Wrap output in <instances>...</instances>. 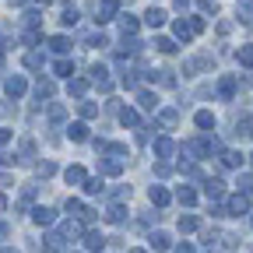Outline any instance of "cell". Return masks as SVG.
Returning a JSON list of instances; mask_svg holds the SVG:
<instances>
[{
	"mask_svg": "<svg viewBox=\"0 0 253 253\" xmlns=\"http://www.w3.org/2000/svg\"><path fill=\"white\" fill-rule=\"evenodd\" d=\"M116 14H120V0H102V4H95V21L99 25L113 21Z\"/></svg>",
	"mask_w": 253,
	"mask_h": 253,
	"instance_id": "cell-1",
	"label": "cell"
},
{
	"mask_svg": "<svg viewBox=\"0 0 253 253\" xmlns=\"http://www.w3.org/2000/svg\"><path fill=\"white\" fill-rule=\"evenodd\" d=\"M225 211L236 214V218H239V214H250V194H232L229 204H225Z\"/></svg>",
	"mask_w": 253,
	"mask_h": 253,
	"instance_id": "cell-2",
	"label": "cell"
},
{
	"mask_svg": "<svg viewBox=\"0 0 253 253\" xmlns=\"http://www.w3.org/2000/svg\"><path fill=\"white\" fill-rule=\"evenodd\" d=\"M25 88H28V84H25V78H21V74H14V78H7V81H4V91L11 95V99H21Z\"/></svg>",
	"mask_w": 253,
	"mask_h": 253,
	"instance_id": "cell-3",
	"label": "cell"
},
{
	"mask_svg": "<svg viewBox=\"0 0 253 253\" xmlns=\"http://www.w3.org/2000/svg\"><path fill=\"white\" fill-rule=\"evenodd\" d=\"M172 32H176V39H183V42H190V39L197 36V32H194V21H186V18H179V21L172 25Z\"/></svg>",
	"mask_w": 253,
	"mask_h": 253,
	"instance_id": "cell-4",
	"label": "cell"
},
{
	"mask_svg": "<svg viewBox=\"0 0 253 253\" xmlns=\"http://www.w3.org/2000/svg\"><path fill=\"white\" fill-rule=\"evenodd\" d=\"M81 42H84L88 49H102V46H109V36H102V32H84Z\"/></svg>",
	"mask_w": 253,
	"mask_h": 253,
	"instance_id": "cell-5",
	"label": "cell"
},
{
	"mask_svg": "<svg viewBox=\"0 0 253 253\" xmlns=\"http://www.w3.org/2000/svg\"><path fill=\"white\" fill-rule=\"evenodd\" d=\"M236 91H239V81H236L232 74H225V78L218 81V95H221V99H232Z\"/></svg>",
	"mask_w": 253,
	"mask_h": 253,
	"instance_id": "cell-6",
	"label": "cell"
},
{
	"mask_svg": "<svg viewBox=\"0 0 253 253\" xmlns=\"http://www.w3.org/2000/svg\"><path fill=\"white\" fill-rule=\"evenodd\" d=\"M166 18H169V14H166L162 7H148V11H144V25H151V28H162Z\"/></svg>",
	"mask_w": 253,
	"mask_h": 253,
	"instance_id": "cell-7",
	"label": "cell"
},
{
	"mask_svg": "<svg viewBox=\"0 0 253 253\" xmlns=\"http://www.w3.org/2000/svg\"><path fill=\"white\" fill-rule=\"evenodd\" d=\"M84 250H88V253H102V250H106L102 232H84Z\"/></svg>",
	"mask_w": 253,
	"mask_h": 253,
	"instance_id": "cell-8",
	"label": "cell"
},
{
	"mask_svg": "<svg viewBox=\"0 0 253 253\" xmlns=\"http://www.w3.org/2000/svg\"><path fill=\"white\" fill-rule=\"evenodd\" d=\"M81 225H84L81 218H78V221H74V218H71V221H63V225H60V236H63V239H78V236L84 232Z\"/></svg>",
	"mask_w": 253,
	"mask_h": 253,
	"instance_id": "cell-9",
	"label": "cell"
},
{
	"mask_svg": "<svg viewBox=\"0 0 253 253\" xmlns=\"http://www.w3.org/2000/svg\"><path fill=\"white\" fill-rule=\"evenodd\" d=\"M91 81L99 84L102 91H109V88H113V81H109V71H106V67H99V63L91 67Z\"/></svg>",
	"mask_w": 253,
	"mask_h": 253,
	"instance_id": "cell-10",
	"label": "cell"
},
{
	"mask_svg": "<svg viewBox=\"0 0 253 253\" xmlns=\"http://www.w3.org/2000/svg\"><path fill=\"white\" fill-rule=\"evenodd\" d=\"M148 243H151V250H155V253H166V250L172 246L169 232H151V239H148Z\"/></svg>",
	"mask_w": 253,
	"mask_h": 253,
	"instance_id": "cell-11",
	"label": "cell"
},
{
	"mask_svg": "<svg viewBox=\"0 0 253 253\" xmlns=\"http://www.w3.org/2000/svg\"><path fill=\"white\" fill-rule=\"evenodd\" d=\"M81 186H84V194H88V197H99V194H106V183H102V176H91V179H84Z\"/></svg>",
	"mask_w": 253,
	"mask_h": 253,
	"instance_id": "cell-12",
	"label": "cell"
},
{
	"mask_svg": "<svg viewBox=\"0 0 253 253\" xmlns=\"http://www.w3.org/2000/svg\"><path fill=\"white\" fill-rule=\"evenodd\" d=\"M53 218H56L53 208H36L32 211V221H36V225H53Z\"/></svg>",
	"mask_w": 253,
	"mask_h": 253,
	"instance_id": "cell-13",
	"label": "cell"
},
{
	"mask_svg": "<svg viewBox=\"0 0 253 253\" xmlns=\"http://www.w3.org/2000/svg\"><path fill=\"white\" fill-rule=\"evenodd\" d=\"M172 151H176L172 137H155V155H158V158H169Z\"/></svg>",
	"mask_w": 253,
	"mask_h": 253,
	"instance_id": "cell-14",
	"label": "cell"
},
{
	"mask_svg": "<svg viewBox=\"0 0 253 253\" xmlns=\"http://www.w3.org/2000/svg\"><path fill=\"white\" fill-rule=\"evenodd\" d=\"M197 151H201V155H218L221 144H218V137H201V141H197Z\"/></svg>",
	"mask_w": 253,
	"mask_h": 253,
	"instance_id": "cell-15",
	"label": "cell"
},
{
	"mask_svg": "<svg viewBox=\"0 0 253 253\" xmlns=\"http://www.w3.org/2000/svg\"><path fill=\"white\" fill-rule=\"evenodd\" d=\"M176 123H179V113H176V109H162V113H158V126H166V130H172Z\"/></svg>",
	"mask_w": 253,
	"mask_h": 253,
	"instance_id": "cell-16",
	"label": "cell"
},
{
	"mask_svg": "<svg viewBox=\"0 0 253 253\" xmlns=\"http://www.w3.org/2000/svg\"><path fill=\"white\" fill-rule=\"evenodd\" d=\"M99 169H102L106 176H120V172H123V162H120V158H102Z\"/></svg>",
	"mask_w": 253,
	"mask_h": 253,
	"instance_id": "cell-17",
	"label": "cell"
},
{
	"mask_svg": "<svg viewBox=\"0 0 253 253\" xmlns=\"http://www.w3.org/2000/svg\"><path fill=\"white\" fill-rule=\"evenodd\" d=\"M204 67H211V56H194V60H186V74H197V71H204Z\"/></svg>",
	"mask_w": 253,
	"mask_h": 253,
	"instance_id": "cell-18",
	"label": "cell"
},
{
	"mask_svg": "<svg viewBox=\"0 0 253 253\" xmlns=\"http://www.w3.org/2000/svg\"><path fill=\"white\" fill-rule=\"evenodd\" d=\"M169 201H172V197H169L166 186H151V204H155V208H166Z\"/></svg>",
	"mask_w": 253,
	"mask_h": 253,
	"instance_id": "cell-19",
	"label": "cell"
},
{
	"mask_svg": "<svg viewBox=\"0 0 253 253\" xmlns=\"http://www.w3.org/2000/svg\"><path fill=\"white\" fill-rule=\"evenodd\" d=\"M120 32L123 36H137V18L134 14H120Z\"/></svg>",
	"mask_w": 253,
	"mask_h": 253,
	"instance_id": "cell-20",
	"label": "cell"
},
{
	"mask_svg": "<svg viewBox=\"0 0 253 253\" xmlns=\"http://www.w3.org/2000/svg\"><path fill=\"white\" fill-rule=\"evenodd\" d=\"M123 218H126V208H123V204H109L106 221H113V225H123Z\"/></svg>",
	"mask_w": 253,
	"mask_h": 253,
	"instance_id": "cell-21",
	"label": "cell"
},
{
	"mask_svg": "<svg viewBox=\"0 0 253 253\" xmlns=\"http://www.w3.org/2000/svg\"><path fill=\"white\" fill-rule=\"evenodd\" d=\"M36 158V141L32 137H21V155H18V162H32Z\"/></svg>",
	"mask_w": 253,
	"mask_h": 253,
	"instance_id": "cell-22",
	"label": "cell"
},
{
	"mask_svg": "<svg viewBox=\"0 0 253 253\" xmlns=\"http://www.w3.org/2000/svg\"><path fill=\"white\" fill-rule=\"evenodd\" d=\"M84 91H88V78H71V84H67V95H74V99H81Z\"/></svg>",
	"mask_w": 253,
	"mask_h": 253,
	"instance_id": "cell-23",
	"label": "cell"
},
{
	"mask_svg": "<svg viewBox=\"0 0 253 253\" xmlns=\"http://www.w3.org/2000/svg\"><path fill=\"white\" fill-rule=\"evenodd\" d=\"M63 179H67L71 186H81V183H84L88 176H84V169H81V166H71L67 172H63Z\"/></svg>",
	"mask_w": 253,
	"mask_h": 253,
	"instance_id": "cell-24",
	"label": "cell"
},
{
	"mask_svg": "<svg viewBox=\"0 0 253 253\" xmlns=\"http://www.w3.org/2000/svg\"><path fill=\"white\" fill-rule=\"evenodd\" d=\"M208 197L221 201V197H225V183H221V179H208Z\"/></svg>",
	"mask_w": 253,
	"mask_h": 253,
	"instance_id": "cell-25",
	"label": "cell"
},
{
	"mask_svg": "<svg viewBox=\"0 0 253 253\" xmlns=\"http://www.w3.org/2000/svg\"><path fill=\"white\" fill-rule=\"evenodd\" d=\"M42 243H46V246H42V253H60V250H63V236H56V232H53V236H46Z\"/></svg>",
	"mask_w": 253,
	"mask_h": 253,
	"instance_id": "cell-26",
	"label": "cell"
},
{
	"mask_svg": "<svg viewBox=\"0 0 253 253\" xmlns=\"http://www.w3.org/2000/svg\"><path fill=\"white\" fill-rule=\"evenodd\" d=\"M67 137H71V141H88V126H84V123H71V126H67Z\"/></svg>",
	"mask_w": 253,
	"mask_h": 253,
	"instance_id": "cell-27",
	"label": "cell"
},
{
	"mask_svg": "<svg viewBox=\"0 0 253 253\" xmlns=\"http://www.w3.org/2000/svg\"><path fill=\"white\" fill-rule=\"evenodd\" d=\"M120 123H123V126H141L137 109H120Z\"/></svg>",
	"mask_w": 253,
	"mask_h": 253,
	"instance_id": "cell-28",
	"label": "cell"
},
{
	"mask_svg": "<svg viewBox=\"0 0 253 253\" xmlns=\"http://www.w3.org/2000/svg\"><path fill=\"white\" fill-rule=\"evenodd\" d=\"M42 63H46V56H42L39 49H32V53H25V67H32V71H39Z\"/></svg>",
	"mask_w": 253,
	"mask_h": 253,
	"instance_id": "cell-29",
	"label": "cell"
},
{
	"mask_svg": "<svg viewBox=\"0 0 253 253\" xmlns=\"http://www.w3.org/2000/svg\"><path fill=\"white\" fill-rule=\"evenodd\" d=\"M53 74H56V78H71V74H74V63H71V60H56V63H53Z\"/></svg>",
	"mask_w": 253,
	"mask_h": 253,
	"instance_id": "cell-30",
	"label": "cell"
},
{
	"mask_svg": "<svg viewBox=\"0 0 253 253\" xmlns=\"http://www.w3.org/2000/svg\"><path fill=\"white\" fill-rule=\"evenodd\" d=\"M53 91H56V84H53V81H42V78L36 81V95H39V102H42V99H49Z\"/></svg>",
	"mask_w": 253,
	"mask_h": 253,
	"instance_id": "cell-31",
	"label": "cell"
},
{
	"mask_svg": "<svg viewBox=\"0 0 253 253\" xmlns=\"http://www.w3.org/2000/svg\"><path fill=\"white\" fill-rule=\"evenodd\" d=\"M221 162H225L229 169H239L243 166V155L239 151H221Z\"/></svg>",
	"mask_w": 253,
	"mask_h": 253,
	"instance_id": "cell-32",
	"label": "cell"
},
{
	"mask_svg": "<svg viewBox=\"0 0 253 253\" xmlns=\"http://www.w3.org/2000/svg\"><path fill=\"white\" fill-rule=\"evenodd\" d=\"M176 197H179V204H186V208H194V204H197V194H194L190 186H179V194H176Z\"/></svg>",
	"mask_w": 253,
	"mask_h": 253,
	"instance_id": "cell-33",
	"label": "cell"
},
{
	"mask_svg": "<svg viewBox=\"0 0 253 253\" xmlns=\"http://www.w3.org/2000/svg\"><path fill=\"white\" fill-rule=\"evenodd\" d=\"M49 46H53V53H67V49H71V39H67V36H53Z\"/></svg>",
	"mask_w": 253,
	"mask_h": 253,
	"instance_id": "cell-34",
	"label": "cell"
},
{
	"mask_svg": "<svg viewBox=\"0 0 253 253\" xmlns=\"http://www.w3.org/2000/svg\"><path fill=\"white\" fill-rule=\"evenodd\" d=\"M179 229H183V232H194V229H201V221H197L194 214H179Z\"/></svg>",
	"mask_w": 253,
	"mask_h": 253,
	"instance_id": "cell-35",
	"label": "cell"
},
{
	"mask_svg": "<svg viewBox=\"0 0 253 253\" xmlns=\"http://www.w3.org/2000/svg\"><path fill=\"white\" fill-rule=\"evenodd\" d=\"M236 60L243 63V67H253V42H250V46H243V49L236 53Z\"/></svg>",
	"mask_w": 253,
	"mask_h": 253,
	"instance_id": "cell-36",
	"label": "cell"
},
{
	"mask_svg": "<svg viewBox=\"0 0 253 253\" xmlns=\"http://www.w3.org/2000/svg\"><path fill=\"white\" fill-rule=\"evenodd\" d=\"M155 49H158V53H176V42L166 39V36H158V39H155Z\"/></svg>",
	"mask_w": 253,
	"mask_h": 253,
	"instance_id": "cell-37",
	"label": "cell"
},
{
	"mask_svg": "<svg viewBox=\"0 0 253 253\" xmlns=\"http://www.w3.org/2000/svg\"><path fill=\"white\" fill-rule=\"evenodd\" d=\"M137 102H141V109H158V99H155L151 91H141V95H137Z\"/></svg>",
	"mask_w": 253,
	"mask_h": 253,
	"instance_id": "cell-38",
	"label": "cell"
},
{
	"mask_svg": "<svg viewBox=\"0 0 253 253\" xmlns=\"http://www.w3.org/2000/svg\"><path fill=\"white\" fill-rule=\"evenodd\" d=\"M197 126H201V130H214V116L204 109V113H197Z\"/></svg>",
	"mask_w": 253,
	"mask_h": 253,
	"instance_id": "cell-39",
	"label": "cell"
},
{
	"mask_svg": "<svg viewBox=\"0 0 253 253\" xmlns=\"http://www.w3.org/2000/svg\"><path fill=\"white\" fill-rule=\"evenodd\" d=\"M78 18H81V14H78V7H63V14H60V21H63V25H78Z\"/></svg>",
	"mask_w": 253,
	"mask_h": 253,
	"instance_id": "cell-40",
	"label": "cell"
},
{
	"mask_svg": "<svg viewBox=\"0 0 253 253\" xmlns=\"http://www.w3.org/2000/svg\"><path fill=\"white\" fill-rule=\"evenodd\" d=\"M81 116L84 120H95V116H99V106H95V102H81Z\"/></svg>",
	"mask_w": 253,
	"mask_h": 253,
	"instance_id": "cell-41",
	"label": "cell"
},
{
	"mask_svg": "<svg viewBox=\"0 0 253 253\" xmlns=\"http://www.w3.org/2000/svg\"><path fill=\"white\" fill-rule=\"evenodd\" d=\"M25 25H28V28H39V25H42V14H39V11H28V14H25Z\"/></svg>",
	"mask_w": 253,
	"mask_h": 253,
	"instance_id": "cell-42",
	"label": "cell"
},
{
	"mask_svg": "<svg viewBox=\"0 0 253 253\" xmlns=\"http://www.w3.org/2000/svg\"><path fill=\"white\" fill-rule=\"evenodd\" d=\"M250 14H253V0H239V18L250 21Z\"/></svg>",
	"mask_w": 253,
	"mask_h": 253,
	"instance_id": "cell-43",
	"label": "cell"
},
{
	"mask_svg": "<svg viewBox=\"0 0 253 253\" xmlns=\"http://www.w3.org/2000/svg\"><path fill=\"white\" fill-rule=\"evenodd\" d=\"M36 172L46 179V176H53V172H56V166H53V162H39V166H36Z\"/></svg>",
	"mask_w": 253,
	"mask_h": 253,
	"instance_id": "cell-44",
	"label": "cell"
},
{
	"mask_svg": "<svg viewBox=\"0 0 253 253\" xmlns=\"http://www.w3.org/2000/svg\"><path fill=\"white\" fill-rule=\"evenodd\" d=\"M63 116H67V109H63V106H49V120H53V123H60Z\"/></svg>",
	"mask_w": 253,
	"mask_h": 253,
	"instance_id": "cell-45",
	"label": "cell"
},
{
	"mask_svg": "<svg viewBox=\"0 0 253 253\" xmlns=\"http://www.w3.org/2000/svg\"><path fill=\"white\" fill-rule=\"evenodd\" d=\"M197 7L208 11V14H214V11H218V0H197Z\"/></svg>",
	"mask_w": 253,
	"mask_h": 253,
	"instance_id": "cell-46",
	"label": "cell"
},
{
	"mask_svg": "<svg viewBox=\"0 0 253 253\" xmlns=\"http://www.w3.org/2000/svg\"><path fill=\"white\" fill-rule=\"evenodd\" d=\"M239 186H243V194H253V176H239Z\"/></svg>",
	"mask_w": 253,
	"mask_h": 253,
	"instance_id": "cell-47",
	"label": "cell"
},
{
	"mask_svg": "<svg viewBox=\"0 0 253 253\" xmlns=\"http://www.w3.org/2000/svg\"><path fill=\"white\" fill-rule=\"evenodd\" d=\"M155 172H158V176H169V172H172V166H169V162H158V166H155Z\"/></svg>",
	"mask_w": 253,
	"mask_h": 253,
	"instance_id": "cell-48",
	"label": "cell"
},
{
	"mask_svg": "<svg viewBox=\"0 0 253 253\" xmlns=\"http://www.w3.org/2000/svg\"><path fill=\"white\" fill-rule=\"evenodd\" d=\"M232 32V21H218V36H229Z\"/></svg>",
	"mask_w": 253,
	"mask_h": 253,
	"instance_id": "cell-49",
	"label": "cell"
},
{
	"mask_svg": "<svg viewBox=\"0 0 253 253\" xmlns=\"http://www.w3.org/2000/svg\"><path fill=\"white\" fill-rule=\"evenodd\" d=\"M190 21H194V32H204V28H208V21H204V18H190Z\"/></svg>",
	"mask_w": 253,
	"mask_h": 253,
	"instance_id": "cell-50",
	"label": "cell"
},
{
	"mask_svg": "<svg viewBox=\"0 0 253 253\" xmlns=\"http://www.w3.org/2000/svg\"><path fill=\"white\" fill-rule=\"evenodd\" d=\"M11 236V225H7V221H0V239H7Z\"/></svg>",
	"mask_w": 253,
	"mask_h": 253,
	"instance_id": "cell-51",
	"label": "cell"
},
{
	"mask_svg": "<svg viewBox=\"0 0 253 253\" xmlns=\"http://www.w3.org/2000/svg\"><path fill=\"white\" fill-rule=\"evenodd\" d=\"M7 141H11V130H4V126H0V148H4Z\"/></svg>",
	"mask_w": 253,
	"mask_h": 253,
	"instance_id": "cell-52",
	"label": "cell"
},
{
	"mask_svg": "<svg viewBox=\"0 0 253 253\" xmlns=\"http://www.w3.org/2000/svg\"><path fill=\"white\" fill-rule=\"evenodd\" d=\"M176 253H194V246H190V243H179V246H176Z\"/></svg>",
	"mask_w": 253,
	"mask_h": 253,
	"instance_id": "cell-53",
	"label": "cell"
},
{
	"mask_svg": "<svg viewBox=\"0 0 253 253\" xmlns=\"http://www.w3.org/2000/svg\"><path fill=\"white\" fill-rule=\"evenodd\" d=\"M190 7V0H176V11H186Z\"/></svg>",
	"mask_w": 253,
	"mask_h": 253,
	"instance_id": "cell-54",
	"label": "cell"
},
{
	"mask_svg": "<svg viewBox=\"0 0 253 253\" xmlns=\"http://www.w3.org/2000/svg\"><path fill=\"white\" fill-rule=\"evenodd\" d=\"M11 4H14V7H25V4H32V0H11Z\"/></svg>",
	"mask_w": 253,
	"mask_h": 253,
	"instance_id": "cell-55",
	"label": "cell"
},
{
	"mask_svg": "<svg viewBox=\"0 0 253 253\" xmlns=\"http://www.w3.org/2000/svg\"><path fill=\"white\" fill-rule=\"evenodd\" d=\"M4 208H7V197H4V194H0V211H4Z\"/></svg>",
	"mask_w": 253,
	"mask_h": 253,
	"instance_id": "cell-56",
	"label": "cell"
},
{
	"mask_svg": "<svg viewBox=\"0 0 253 253\" xmlns=\"http://www.w3.org/2000/svg\"><path fill=\"white\" fill-rule=\"evenodd\" d=\"M0 253H18V250H11V246H4V250H0Z\"/></svg>",
	"mask_w": 253,
	"mask_h": 253,
	"instance_id": "cell-57",
	"label": "cell"
},
{
	"mask_svg": "<svg viewBox=\"0 0 253 253\" xmlns=\"http://www.w3.org/2000/svg\"><path fill=\"white\" fill-rule=\"evenodd\" d=\"M130 253H144V250H130Z\"/></svg>",
	"mask_w": 253,
	"mask_h": 253,
	"instance_id": "cell-58",
	"label": "cell"
},
{
	"mask_svg": "<svg viewBox=\"0 0 253 253\" xmlns=\"http://www.w3.org/2000/svg\"><path fill=\"white\" fill-rule=\"evenodd\" d=\"M250 158H253V155H250Z\"/></svg>",
	"mask_w": 253,
	"mask_h": 253,
	"instance_id": "cell-59",
	"label": "cell"
}]
</instances>
